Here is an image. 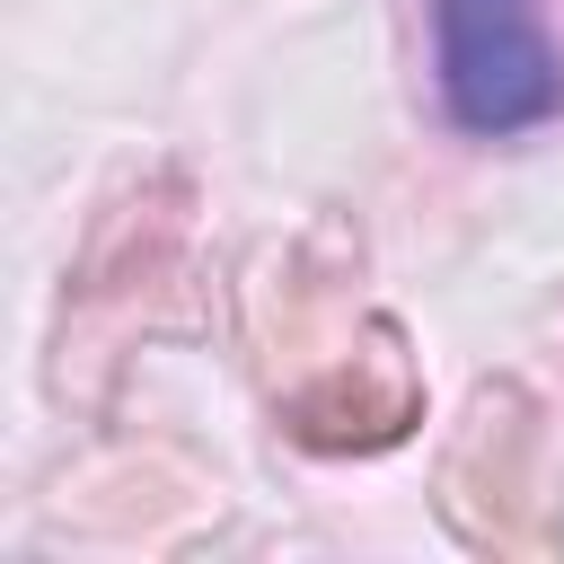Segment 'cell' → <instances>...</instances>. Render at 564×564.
Returning <instances> with one entry per match:
<instances>
[{
	"mask_svg": "<svg viewBox=\"0 0 564 564\" xmlns=\"http://www.w3.org/2000/svg\"><path fill=\"white\" fill-rule=\"evenodd\" d=\"M432 70L458 132H529L564 106V53L546 0H432Z\"/></svg>",
	"mask_w": 564,
	"mask_h": 564,
	"instance_id": "1",
	"label": "cell"
}]
</instances>
